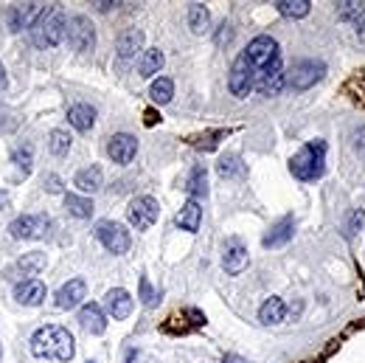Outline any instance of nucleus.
I'll list each match as a JSON object with an SVG mask.
<instances>
[{
  "label": "nucleus",
  "mask_w": 365,
  "mask_h": 363,
  "mask_svg": "<svg viewBox=\"0 0 365 363\" xmlns=\"http://www.w3.org/2000/svg\"><path fill=\"white\" fill-rule=\"evenodd\" d=\"M31 352L37 357H51V360L68 363L76 355V341H73V335L65 327L48 324V327H40L31 335Z\"/></svg>",
  "instance_id": "1"
},
{
  "label": "nucleus",
  "mask_w": 365,
  "mask_h": 363,
  "mask_svg": "<svg viewBox=\"0 0 365 363\" xmlns=\"http://www.w3.org/2000/svg\"><path fill=\"white\" fill-rule=\"evenodd\" d=\"M289 172L303 180V184H312V180H320L326 172V141L315 138L309 144H303L298 149V155H292L289 160Z\"/></svg>",
  "instance_id": "2"
},
{
  "label": "nucleus",
  "mask_w": 365,
  "mask_h": 363,
  "mask_svg": "<svg viewBox=\"0 0 365 363\" xmlns=\"http://www.w3.org/2000/svg\"><path fill=\"white\" fill-rule=\"evenodd\" d=\"M31 37H34V43H37L40 48H57V46L68 37V20H65V15H62L57 6L45 9L43 18L34 23Z\"/></svg>",
  "instance_id": "3"
},
{
  "label": "nucleus",
  "mask_w": 365,
  "mask_h": 363,
  "mask_svg": "<svg viewBox=\"0 0 365 363\" xmlns=\"http://www.w3.org/2000/svg\"><path fill=\"white\" fill-rule=\"evenodd\" d=\"M248 65H250V71H253V76H259L264 68H270L273 62H278L281 60V51H278V43L273 40V37H267V34H262V37H256V40H250V46L239 54Z\"/></svg>",
  "instance_id": "4"
},
{
  "label": "nucleus",
  "mask_w": 365,
  "mask_h": 363,
  "mask_svg": "<svg viewBox=\"0 0 365 363\" xmlns=\"http://www.w3.org/2000/svg\"><path fill=\"white\" fill-rule=\"evenodd\" d=\"M323 74H326L323 62H317V60H298L289 68V74H284V82L289 88H295V90H309L312 85H317L323 79Z\"/></svg>",
  "instance_id": "5"
},
{
  "label": "nucleus",
  "mask_w": 365,
  "mask_h": 363,
  "mask_svg": "<svg viewBox=\"0 0 365 363\" xmlns=\"http://www.w3.org/2000/svg\"><path fill=\"white\" fill-rule=\"evenodd\" d=\"M68 43L73 51H93L96 48V32H93V23L85 18V15H73L68 20Z\"/></svg>",
  "instance_id": "6"
},
{
  "label": "nucleus",
  "mask_w": 365,
  "mask_h": 363,
  "mask_svg": "<svg viewBox=\"0 0 365 363\" xmlns=\"http://www.w3.org/2000/svg\"><path fill=\"white\" fill-rule=\"evenodd\" d=\"M157 214H160L157 200H155V198H149V195L135 198V200L129 203V209H127V217H129L132 228H138V231L152 228V226H155V220H157Z\"/></svg>",
  "instance_id": "7"
},
{
  "label": "nucleus",
  "mask_w": 365,
  "mask_h": 363,
  "mask_svg": "<svg viewBox=\"0 0 365 363\" xmlns=\"http://www.w3.org/2000/svg\"><path fill=\"white\" fill-rule=\"evenodd\" d=\"M48 228H51V220L45 214H23V217L12 220V226H9L15 240H40V237H45Z\"/></svg>",
  "instance_id": "8"
},
{
  "label": "nucleus",
  "mask_w": 365,
  "mask_h": 363,
  "mask_svg": "<svg viewBox=\"0 0 365 363\" xmlns=\"http://www.w3.org/2000/svg\"><path fill=\"white\" fill-rule=\"evenodd\" d=\"M96 237H99V242H101L110 254H127L129 245H132L129 231H127L124 226H118V223H110V220H107V223H99Z\"/></svg>",
  "instance_id": "9"
},
{
  "label": "nucleus",
  "mask_w": 365,
  "mask_h": 363,
  "mask_svg": "<svg viewBox=\"0 0 365 363\" xmlns=\"http://www.w3.org/2000/svg\"><path fill=\"white\" fill-rule=\"evenodd\" d=\"M43 12H45V6L43 4H17V6H12L9 12H6V23H9V29L17 34V32H23V29H34V23L43 18Z\"/></svg>",
  "instance_id": "10"
},
{
  "label": "nucleus",
  "mask_w": 365,
  "mask_h": 363,
  "mask_svg": "<svg viewBox=\"0 0 365 363\" xmlns=\"http://www.w3.org/2000/svg\"><path fill=\"white\" fill-rule=\"evenodd\" d=\"M228 88H231V93H234V96H239V99H245V96L256 88V76H253L250 65H248L242 57H236V62H234V68H231Z\"/></svg>",
  "instance_id": "11"
},
{
  "label": "nucleus",
  "mask_w": 365,
  "mask_h": 363,
  "mask_svg": "<svg viewBox=\"0 0 365 363\" xmlns=\"http://www.w3.org/2000/svg\"><path fill=\"white\" fill-rule=\"evenodd\" d=\"M107 155H110L115 163L127 166V163H132V158L138 155V141H135L129 132H115V135L107 141Z\"/></svg>",
  "instance_id": "12"
},
{
  "label": "nucleus",
  "mask_w": 365,
  "mask_h": 363,
  "mask_svg": "<svg viewBox=\"0 0 365 363\" xmlns=\"http://www.w3.org/2000/svg\"><path fill=\"white\" fill-rule=\"evenodd\" d=\"M45 296H48V290H45V285L40 279H26V282H20L15 287V299L20 304H26V307H40L45 301Z\"/></svg>",
  "instance_id": "13"
},
{
  "label": "nucleus",
  "mask_w": 365,
  "mask_h": 363,
  "mask_svg": "<svg viewBox=\"0 0 365 363\" xmlns=\"http://www.w3.org/2000/svg\"><path fill=\"white\" fill-rule=\"evenodd\" d=\"M85 293H87V285H85L82 279H71V282H65V285L57 290V307H59V310H71V307L82 304Z\"/></svg>",
  "instance_id": "14"
},
{
  "label": "nucleus",
  "mask_w": 365,
  "mask_h": 363,
  "mask_svg": "<svg viewBox=\"0 0 365 363\" xmlns=\"http://www.w3.org/2000/svg\"><path fill=\"white\" fill-rule=\"evenodd\" d=\"M132 296L124 290V287H115V290H110L107 293V313L115 318V321H124V318H129L132 315Z\"/></svg>",
  "instance_id": "15"
},
{
  "label": "nucleus",
  "mask_w": 365,
  "mask_h": 363,
  "mask_svg": "<svg viewBox=\"0 0 365 363\" xmlns=\"http://www.w3.org/2000/svg\"><path fill=\"white\" fill-rule=\"evenodd\" d=\"M248 262H250V256H248V248L239 242V240H231L228 242V248H225V256H222V265H225V270L228 273H242L245 268H248Z\"/></svg>",
  "instance_id": "16"
},
{
  "label": "nucleus",
  "mask_w": 365,
  "mask_h": 363,
  "mask_svg": "<svg viewBox=\"0 0 365 363\" xmlns=\"http://www.w3.org/2000/svg\"><path fill=\"white\" fill-rule=\"evenodd\" d=\"M200 220H203V209H200V200H186L182 203V209L177 212V217H174V223L182 228V231H200Z\"/></svg>",
  "instance_id": "17"
},
{
  "label": "nucleus",
  "mask_w": 365,
  "mask_h": 363,
  "mask_svg": "<svg viewBox=\"0 0 365 363\" xmlns=\"http://www.w3.org/2000/svg\"><path fill=\"white\" fill-rule=\"evenodd\" d=\"M115 48H118V60H121V62H129V60L143 48V32H141V29H127V32H121Z\"/></svg>",
  "instance_id": "18"
},
{
  "label": "nucleus",
  "mask_w": 365,
  "mask_h": 363,
  "mask_svg": "<svg viewBox=\"0 0 365 363\" xmlns=\"http://www.w3.org/2000/svg\"><path fill=\"white\" fill-rule=\"evenodd\" d=\"M79 321H82V327L87 329V332H93V335H101L104 329H107V315H104V310L99 307V304H82V310H79Z\"/></svg>",
  "instance_id": "19"
},
{
  "label": "nucleus",
  "mask_w": 365,
  "mask_h": 363,
  "mask_svg": "<svg viewBox=\"0 0 365 363\" xmlns=\"http://www.w3.org/2000/svg\"><path fill=\"white\" fill-rule=\"evenodd\" d=\"M292 234H295V220H292V217H284V220H278V223L270 228V234L264 237V248H278V245L289 242Z\"/></svg>",
  "instance_id": "20"
},
{
  "label": "nucleus",
  "mask_w": 365,
  "mask_h": 363,
  "mask_svg": "<svg viewBox=\"0 0 365 363\" xmlns=\"http://www.w3.org/2000/svg\"><path fill=\"white\" fill-rule=\"evenodd\" d=\"M68 121H71L79 132H87V130L96 124V110H93L90 104H85V102L71 104V110H68Z\"/></svg>",
  "instance_id": "21"
},
{
  "label": "nucleus",
  "mask_w": 365,
  "mask_h": 363,
  "mask_svg": "<svg viewBox=\"0 0 365 363\" xmlns=\"http://www.w3.org/2000/svg\"><path fill=\"white\" fill-rule=\"evenodd\" d=\"M259 318H262V324H267V327H273V324H281V321L287 318V304H284L278 296H273V299H267V301L262 304V310H259Z\"/></svg>",
  "instance_id": "22"
},
{
  "label": "nucleus",
  "mask_w": 365,
  "mask_h": 363,
  "mask_svg": "<svg viewBox=\"0 0 365 363\" xmlns=\"http://www.w3.org/2000/svg\"><path fill=\"white\" fill-rule=\"evenodd\" d=\"M76 186H79L82 192H99V189L104 186V172H101V166H87V169H82V172L76 174Z\"/></svg>",
  "instance_id": "23"
},
{
  "label": "nucleus",
  "mask_w": 365,
  "mask_h": 363,
  "mask_svg": "<svg viewBox=\"0 0 365 363\" xmlns=\"http://www.w3.org/2000/svg\"><path fill=\"white\" fill-rule=\"evenodd\" d=\"M186 192L192 195V200H197V198H206V195H208V174H206V166H194V169H192Z\"/></svg>",
  "instance_id": "24"
},
{
  "label": "nucleus",
  "mask_w": 365,
  "mask_h": 363,
  "mask_svg": "<svg viewBox=\"0 0 365 363\" xmlns=\"http://www.w3.org/2000/svg\"><path fill=\"white\" fill-rule=\"evenodd\" d=\"M160 65H163V51L160 48H146L141 62H138V71H141V76L149 79V76H155L160 71Z\"/></svg>",
  "instance_id": "25"
},
{
  "label": "nucleus",
  "mask_w": 365,
  "mask_h": 363,
  "mask_svg": "<svg viewBox=\"0 0 365 363\" xmlns=\"http://www.w3.org/2000/svg\"><path fill=\"white\" fill-rule=\"evenodd\" d=\"M189 26H192L194 34H206L208 26H211V12H208L203 4H194V6L189 9Z\"/></svg>",
  "instance_id": "26"
},
{
  "label": "nucleus",
  "mask_w": 365,
  "mask_h": 363,
  "mask_svg": "<svg viewBox=\"0 0 365 363\" xmlns=\"http://www.w3.org/2000/svg\"><path fill=\"white\" fill-rule=\"evenodd\" d=\"M65 209L71 217H79V220H87L93 214V200L87 198H79V195H65Z\"/></svg>",
  "instance_id": "27"
},
{
  "label": "nucleus",
  "mask_w": 365,
  "mask_h": 363,
  "mask_svg": "<svg viewBox=\"0 0 365 363\" xmlns=\"http://www.w3.org/2000/svg\"><path fill=\"white\" fill-rule=\"evenodd\" d=\"M275 9H278V15L298 20V18H306V15H309L312 4H309V0H278Z\"/></svg>",
  "instance_id": "28"
},
{
  "label": "nucleus",
  "mask_w": 365,
  "mask_h": 363,
  "mask_svg": "<svg viewBox=\"0 0 365 363\" xmlns=\"http://www.w3.org/2000/svg\"><path fill=\"white\" fill-rule=\"evenodd\" d=\"M149 96H152V102H155V104H169V102H171V96H174V85H171V79H166V76L155 79V82H152V90H149Z\"/></svg>",
  "instance_id": "29"
},
{
  "label": "nucleus",
  "mask_w": 365,
  "mask_h": 363,
  "mask_svg": "<svg viewBox=\"0 0 365 363\" xmlns=\"http://www.w3.org/2000/svg\"><path fill=\"white\" fill-rule=\"evenodd\" d=\"M45 254H40V251H31V254H26L20 262H17V270L20 273H26V276H34L37 270H43L45 268Z\"/></svg>",
  "instance_id": "30"
},
{
  "label": "nucleus",
  "mask_w": 365,
  "mask_h": 363,
  "mask_svg": "<svg viewBox=\"0 0 365 363\" xmlns=\"http://www.w3.org/2000/svg\"><path fill=\"white\" fill-rule=\"evenodd\" d=\"M337 18L340 20H354L359 23L365 18V4H357V0H348V4H337Z\"/></svg>",
  "instance_id": "31"
},
{
  "label": "nucleus",
  "mask_w": 365,
  "mask_h": 363,
  "mask_svg": "<svg viewBox=\"0 0 365 363\" xmlns=\"http://www.w3.org/2000/svg\"><path fill=\"white\" fill-rule=\"evenodd\" d=\"M48 146H51L54 155H65V152L71 149V135H68L65 130H54V132L48 135Z\"/></svg>",
  "instance_id": "32"
},
{
  "label": "nucleus",
  "mask_w": 365,
  "mask_h": 363,
  "mask_svg": "<svg viewBox=\"0 0 365 363\" xmlns=\"http://www.w3.org/2000/svg\"><path fill=\"white\" fill-rule=\"evenodd\" d=\"M12 160L17 163V169L20 172H31V166H34V149L31 146H17L15 152H12Z\"/></svg>",
  "instance_id": "33"
},
{
  "label": "nucleus",
  "mask_w": 365,
  "mask_h": 363,
  "mask_svg": "<svg viewBox=\"0 0 365 363\" xmlns=\"http://www.w3.org/2000/svg\"><path fill=\"white\" fill-rule=\"evenodd\" d=\"M141 299H143V304H146V307H155V304H157V299H160V296L149 287V279H146V276H141Z\"/></svg>",
  "instance_id": "34"
},
{
  "label": "nucleus",
  "mask_w": 365,
  "mask_h": 363,
  "mask_svg": "<svg viewBox=\"0 0 365 363\" xmlns=\"http://www.w3.org/2000/svg\"><path fill=\"white\" fill-rule=\"evenodd\" d=\"M236 163H239V158H222V160H220V174H222V177H231L234 172H245V169L236 166Z\"/></svg>",
  "instance_id": "35"
},
{
  "label": "nucleus",
  "mask_w": 365,
  "mask_h": 363,
  "mask_svg": "<svg viewBox=\"0 0 365 363\" xmlns=\"http://www.w3.org/2000/svg\"><path fill=\"white\" fill-rule=\"evenodd\" d=\"M45 192H51V195H59V192H62V180H59L57 174H48V177H45Z\"/></svg>",
  "instance_id": "36"
},
{
  "label": "nucleus",
  "mask_w": 365,
  "mask_h": 363,
  "mask_svg": "<svg viewBox=\"0 0 365 363\" xmlns=\"http://www.w3.org/2000/svg\"><path fill=\"white\" fill-rule=\"evenodd\" d=\"M354 146H357V152L365 158V127H359V130L354 132Z\"/></svg>",
  "instance_id": "37"
},
{
  "label": "nucleus",
  "mask_w": 365,
  "mask_h": 363,
  "mask_svg": "<svg viewBox=\"0 0 365 363\" xmlns=\"http://www.w3.org/2000/svg\"><path fill=\"white\" fill-rule=\"evenodd\" d=\"M351 90H357V99L365 104V76H357V79L351 82Z\"/></svg>",
  "instance_id": "38"
},
{
  "label": "nucleus",
  "mask_w": 365,
  "mask_h": 363,
  "mask_svg": "<svg viewBox=\"0 0 365 363\" xmlns=\"http://www.w3.org/2000/svg\"><path fill=\"white\" fill-rule=\"evenodd\" d=\"M362 217H365V214H362V209H357V212L351 214V223H348V231H345L348 237H354V231H357V226L362 223Z\"/></svg>",
  "instance_id": "39"
},
{
  "label": "nucleus",
  "mask_w": 365,
  "mask_h": 363,
  "mask_svg": "<svg viewBox=\"0 0 365 363\" xmlns=\"http://www.w3.org/2000/svg\"><path fill=\"white\" fill-rule=\"evenodd\" d=\"M231 40H234V29L225 23V26H222V32H220V37H217V43L222 46V43H231Z\"/></svg>",
  "instance_id": "40"
},
{
  "label": "nucleus",
  "mask_w": 365,
  "mask_h": 363,
  "mask_svg": "<svg viewBox=\"0 0 365 363\" xmlns=\"http://www.w3.org/2000/svg\"><path fill=\"white\" fill-rule=\"evenodd\" d=\"M357 37H359V43L365 46V18H362V20L357 23Z\"/></svg>",
  "instance_id": "41"
},
{
  "label": "nucleus",
  "mask_w": 365,
  "mask_h": 363,
  "mask_svg": "<svg viewBox=\"0 0 365 363\" xmlns=\"http://www.w3.org/2000/svg\"><path fill=\"white\" fill-rule=\"evenodd\" d=\"M6 82H9V79H6V68H3V62H0V90L6 88Z\"/></svg>",
  "instance_id": "42"
},
{
  "label": "nucleus",
  "mask_w": 365,
  "mask_h": 363,
  "mask_svg": "<svg viewBox=\"0 0 365 363\" xmlns=\"http://www.w3.org/2000/svg\"><path fill=\"white\" fill-rule=\"evenodd\" d=\"M225 363H248V360L239 357V355H225Z\"/></svg>",
  "instance_id": "43"
},
{
  "label": "nucleus",
  "mask_w": 365,
  "mask_h": 363,
  "mask_svg": "<svg viewBox=\"0 0 365 363\" xmlns=\"http://www.w3.org/2000/svg\"><path fill=\"white\" fill-rule=\"evenodd\" d=\"M99 6V12H110L113 6H118V4H110V0H107V4H96Z\"/></svg>",
  "instance_id": "44"
},
{
  "label": "nucleus",
  "mask_w": 365,
  "mask_h": 363,
  "mask_svg": "<svg viewBox=\"0 0 365 363\" xmlns=\"http://www.w3.org/2000/svg\"><path fill=\"white\" fill-rule=\"evenodd\" d=\"M155 121H157V113H155V110H149V113H146V124H149V127H152V124H155Z\"/></svg>",
  "instance_id": "45"
},
{
  "label": "nucleus",
  "mask_w": 365,
  "mask_h": 363,
  "mask_svg": "<svg viewBox=\"0 0 365 363\" xmlns=\"http://www.w3.org/2000/svg\"><path fill=\"white\" fill-rule=\"evenodd\" d=\"M6 203H9V195H6V192H0V209H3Z\"/></svg>",
  "instance_id": "46"
},
{
  "label": "nucleus",
  "mask_w": 365,
  "mask_h": 363,
  "mask_svg": "<svg viewBox=\"0 0 365 363\" xmlns=\"http://www.w3.org/2000/svg\"><path fill=\"white\" fill-rule=\"evenodd\" d=\"M0 357H3V346H0Z\"/></svg>",
  "instance_id": "47"
},
{
  "label": "nucleus",
  "mask_w": 365,
  "mask_h": 363,
  "mask_svg": "<svg viewBox=\"0 0 365 363\" xmlns=\"http://www.w3.org/2000/svg\"><path fill=\"white\" fill-rule=\"evenodd\" d=\"M87 363H93V360H87Z\"/></svg>",
  "instance_id": "48"
}]
</instances>
